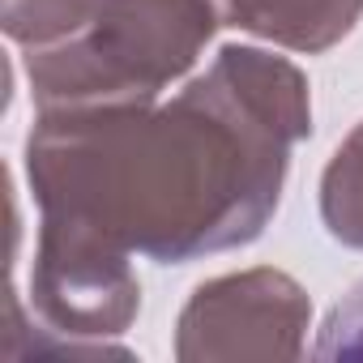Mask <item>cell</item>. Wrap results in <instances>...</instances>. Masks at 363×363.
Wrapping results in <instances>:
<instances>
[{
  "label": "cell",
  "mask_w": 363,
  "mask_h": 363,
  "mask_svg": "<svg viewBox=\"0 0 363 363\" xmlns=\"http://www.w3.org/2000/svg\"><path fill=\"white\" fill-rule=\"evenodd\" d=\"M308 133V77L261 48H223L171 99L39 111L26 137L39 231L158 265L244 248Z\"/></svg>",
  "instance_id": "cell-1"
},
{
  "label": "cell",
  "mask_w": 363,
  "mask_h": 363,
  "mask_svg": "<svg viewBox=\"0 0 363 363\" xmlns=\"http://www.w3.org/2000/svg\"><path fill=\"white\" fill-rule=\"evenodd\" d=\"M218 26L223 0H65L22 65L39 111L150 103L193 73Z\"/></svg>",
  "instance_id": "cell-2"
},
{
  "label": "cell",
  "mask_w": 363,
  "mask_h": 363,
  "mask_svg": "<svg viewBox=\"0 0 363 363\" xmlns=\"http://www.w3.org/2000/svg\"><path fill=\"white\" fill-rule=\"evenodd\" d=\"M312 325L308 291L269 265L210 278L175 320V359H299Z\"/></svg>",
  "instance_id": "cell-3"
},
{
  "label": "cell",
  "mask_w": 363,
  "mask_h": 363,
  "mask_svg": "<svg viewBox=\"0 0 363 363\" xmlns=\"http://www.w3.org/2000/svg\"><path fill=\"white\" fill-rule=\"evenodd\" d=\"M227 26L286 52H329L363 18V0H227Z\"/></svg>",
  "instance_id": "cell-4"
},
{
  "label": "cell",
  "mask_w": 363,
  "mask_h": 363,
  "mask_svg": "<svg viewBox=\"0 0 363 363\" xmlns=\"http://www.w3.org/2000/svg\"><path fill=\"white\" fill-rule=\"evenodd\" d=\"M320 218L346 248H363V120L333 150L320 175Z\"/></svg>",
  "instance_id": "cell-5"
},
{
  "label": "cell",
  "mask_w": 363,
  "mask_h": 363,
  "mask_svg": "<svg viewBox=\"0 0 363 363\" xmlns=\"http://www.w3.org/2000/svg\"><path fill=\"white\" fill-rule=\"evenodd\" d=\"M312 354L316 359H363V278L329 308Z\"/></svg>",
  "instance_id": "cell-6"
},
{
  "label": "cell",
  "mask_w": 363,
  "mask_h": 363,
  "mask_svg": "<svg viewBox=\"0 0 363 363\" xmlns=\"http://www.w3.org/2000/svg\"><path fill=\"white\" fill-rule=\"evenodd\" d=\"M223 5H227V0H223Z\"/></svg>",
  "instance_id": "cell-7"
}]
</instances>
